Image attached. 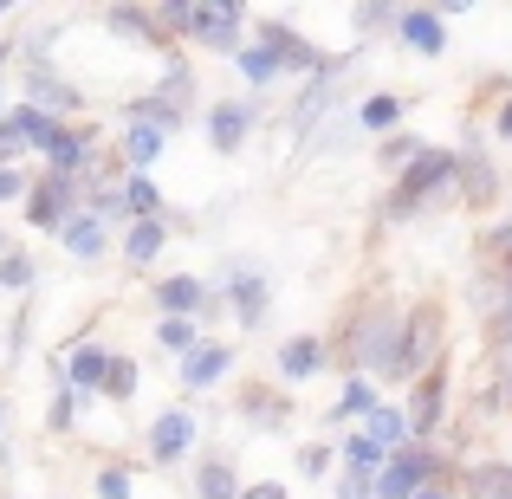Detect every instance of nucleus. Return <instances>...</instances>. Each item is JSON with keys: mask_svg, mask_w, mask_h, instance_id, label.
Instances as JSON below:
<instances>
[{"mask_svg": "<svg viewBox=\"0 0 512 499\" xmlns=\"http://www.w3.org/2000/svg\"><path fill=\"white\" fill-rule=\"evenodd\" d=\"M396 344H402V312L396 305H363V312H350V331H344L350 376H389Z\"/></svg>", "mask_w": 512, "mask_h": 499, "instance_id": "nucleus-1", "label": "nucleus"}, {"mask_svg": "<svg viewBox=\"0 0 512 499\" xmlns=\"http://www.w3.org/2000/svg\"><path fill=\"white\" fill-rule=\"evenodd\" d=\"M441 363V312L435 305H415L402 318V344H396V363H389V383H415Z\"/></svg>", "mask_w": 512, "mask_h": 499, "instance_id": "nucleus-2", "label": "nucleus"}, {"mask_svg": "<svg viewBox=\"0 0 512 499\" xmlns=\"http://www.w3.org/2000/svg\"><path fill=\"white\" fill-rule=\"evenodd\" d=\"M454 175H461V163H454V150H422L415 156L409 169L396 175V195H389V214H415V208H428V201L441 195V188L454 182Z\"/></svg>", "mask_w": 512, "mask_h": 499, "instance_id": "nucleus-3", "label": "nucleus"}, {"mask_svg": "<svg viewBox=\"0 0 512 499\" xmlns=\"http://www.w3.org/2000/svg\"><path fill=\"white\" fill-rule=\"evenodd\" d=\"M428 480H448V467H441L435 448H415V441H409V448H396L383 467H376L370 487H376V499H415Z\"/></svg>", "mask_w": 512, "mask_h": 499, "instance_id": "nucleus-4", "label": "nucleus"}, {"mask_svg": "<svg viewBox=\"0 0 512 499\" xmlns=\"http://www.w3.org/2000/svg\"><path fill=\"white\" fill-rule=\"evenodd\" d=\"M227 312H234V325L240 331H260L266 325V312H273V279H266V266H253V260H234L227 266Z\"/></svg>", "mask_w": 512, "mask_h": 499, "instance_id": "nucleus-5", "label": "nucleus"}, {"mask_svg": "<svg viewBox=\"0 0 512 499\" xmlns=\"http://www.w3.org/2000/svg\"><path fill=\"white\" fill-rule=\"evenodd\" d=\"M188 39H201L208 52H240L247 46V13L234 7V0H201V7H188V26H182Z\"/></svg>", "mask_w": 512, "mask_h": 499, "instance_id": "nucleus-6", "label": "nucleus"}, {"mask_svg": "<svg viewBox=\"0 0 512 499\" xmlns=\"http://www.w3.org/2000/svg\"><path fill=\"white\" fill-rule=\"evenodd\" d=\"M85 208V182H65V175H46V182H33L26 188V221L33 227H52L59 234L72 214Z\"/></svg>", "mask_w": 512, "mask_h": 499, "instance_id": "nucleus-7", "label": "nucleus"}, {"mask_svg": "<svg viewBox=\"0 0 512 499\" xmlns=\"http://www.w3.org/2000/svg\"><path fill=\"white\" fill-rule=\"evenodd\" d=\"M253 130H260V104H253V98H221V104L208 111V143H214L221 156H234L240 143L253 137Z\"/></svg>", "mask_w": 512, "mask_h": 499, "instance_id": "nucleus-8", "label": "nucleus"}, {"mask_svg": "<svg viewBox=\"0 0 512 499\" xmlns=\"http://www.w3.org/2000/svg\"><path fill=\"white\" fill-rule=\"evenodd\" d=\"M253 39H266V46L286 59V78H305V72H325V52L312 46V39H299L286 20H260L253 26Z\"/></svg>", "mask_w": 512, "mask_h": 499, "instance_id": "nucleus-9", "label": "nucleus"}, {"mask_svg": "<svg viewBox=\"0 0 512 499\" xmlns=\"http://www.w3.org/2000/svg\"><path fill=\"white\" fill-rule=\"evenodd\" d=\"M26 104L65 124V117H78V111H85V91H78V85H65V78H59V72H46V65H33V72H26Z\"/></svg>", "mask_w": 512, "mask_h": 499, "instance_id": "nucleus-10", "label": "nucleus"}, {"mask_svg": "<svg viewBox=\"0 0 512 499\" xmlns=\"http://www.w3.org/2000/svg\"><path fill=\"white\" fill-rule=\"evenodd\" d=\"M195 435H201V428H195V415H188V409H163L150 422V461L156 467H175L188 448H195Z\"/></svg>", "mask_w": 512, "mask_h": 499, "instance_id": "nucleus-11", "label": "nucleus"}, {"mask_svg": "<svg viewBox=\"0 0 512 499\" xmlns=\"http://www.w3.org/2000/svg\"><path fill=\"white\" fill-rule=\"evenodd\" d=\"M396 39L415 46L422 59H441V52H448V20H441L435 7H396Z\"/></svg>", "mask_w": 512, "mask_h": 499, "instance_id": "nucleus-12", "label": "nucleus"}, {"mask_svg": "<svg viewBox=\"0 0 512 499\" xmlns=\"http://www.w3.org/2000/svg\"><path fill=\"white\" fill-rule=\"evenodd\" d=\"M227 370H234V344H214V337H201V344L182 357V389H208V383H221Z\"/></svg>", "mask_w": 512, "mask_h": 499, "instance_id": "nucleus-13", "label": "nucleus"}, {"mask_svg": "<svg viewBox=\"0 0 512 499\" xmlns=\"http://www.w3.org/2000/svg\"><path fill=\"white\" fill-rule=\"evenodd\" d=\"M208 299H214V286H201L195 273H175V279L156 286V312H163V318H201Z\"/></svg>", "mask_w": 512, "mask_h": 499, "instance_id": "nucleus-14", "label": "nucleus"}, {"mask_svg": "<svg viewBox=\"0 0 512 499\" xmlns=\"http://www.w3.org/2000/svg\"><path fill=\"white\" fill-rule=\"evenodd\" d=\"M59 240H65V253H72V260H104V253H111V227H104L98 214H85V208L59 227Z\"/></svg>", "mask_w": 512, "mask_h": 499, "instance_id": "nucleus-15", "label": "nucleus"}, {"mask_svg": "<svg viewBox=\"0 0 512 499\" xmlns=\"http://www.w3.org/2000/svg\"><path fill=\"white\" fill-rule=\"evenodd\" d=\"M325 363H331L325 337H286V344H279V376H286V383H305V376H318Z\"/></svg>", "mask_w": 512, "mask_h": 499, "instance_id": "nucleus-16", "label": "nucleus"}, {"mask_svg": "<svg viewBox=\"0 0 512 499\" xmlns=\"http://www.w3.org/2000/svg\"><path fill=\"white\" fill-rule=\"evenodd\" d=\"M104 370H111V350L104 344H78L72 357H65V389H78V396H91V389H104Z\"/></svg>", "mask_w": 512, "mask_h": 499, "instance_id": "nucleus-17", "label": "nucleus"}, {"mask_svg": "<svg viewBox=\"0 0 512 499\" xmlns=\"http://www.w3.org/2000/svg\"><path fill=\"white\" fill-rule=\"evenodd\" d=\"M163 150H169V130L137 124V117H130V130H124V163H130V175H150Z\"/></svg>", "mask_w": 512, "mask_h": 499, "instance_id": "nucleus-18", "label": "nucleus"}, {"mask_svg": "<svg viewBox=\"0 0 512 499\" xmlns=\"http://www.w3.org/2000/svg\"><path fill=\"white\" fill-rule=\"evenodd\" d=\"M234 65H240V78H247L253 91H266V85H279V78H286V59H279V52L266 46V39L240 46V52H234Z\"/></svg>", "mask_w": 512, "mask_h": 499, "instance_id": "nucleus-19", "label": "nucleus"}, {"mask_svg": "<svg viewBox=\"0 0 512 499\" xmlns=\"http://www.w3.org/2000/svg\"><path fill=\"white\" fill-rule=\"evenodd\" d=\"M467 499H512V461H474L461 474Z\"/></svg>", "mask_w": 512, "mask_h": 499, "instance_id": "nucleus-20", "label": "nucleus"}, {"mask_svg": "<svg viewBox=\"0 0 512 499\" xmlns=\"http://www.w3.org/2000/svg\"><path fill=\"white\" fill-rule=\"evenodd\" d=\"M163 247H169V221H163V214H156V221H130L124 227V260L130 266H150Z\"/></svg>", "mask_w": 512, "mask_h": 499, "instance_id": "nucleus-21", "label": "nucleus"}, {"mask_svg": "<svg viewBox=\"0 0 512 499\" xmlns=\"http://www.w3.org/2000/svg\"><path fill=\"white\" fill-rule=\"evenodd\" d=\"M195 499H240V474H234L227 454H208L195 467Z\"/></svg>", "mask_w": 512, "mask_h": 499, "instance_id": "nucleus-22", "label": "nucleus"}, {"mask_svg": "<svg viewBox=\"0 0 512 499\" xmlns=\"http://www.w3.org/2000/svg\"><path fill=\"white\" fill-rule=\"evenodd\" d=\"M7 130H13V137H20V143H33V150H46V143L52 137H59V117H46V111H33V104H13V111H7Z\"/></svg>", "mask_w": 512, "mask_h": 499, "instance_id": "nucleus-23", "label": "nucleus"}, {"mask_svg": "<svg viewBox=\"0 0 512 499\" xmlns=\"http://www.w3.org/2000/svg\"><path fill=\"white\" fill-rule=\"evenodd\" d=\"M363 435H370L383 454H396V448H409V415L402 409H370L363 415Z\"/></svg>", "mask_w": 512, "mask_h": 499, "instance_id": "nucleus-24", "label": "nucleus"}, {"mask_svg": "<svg viewBox=\"0 0 512 499\" xmlns=\"http://www.w3.org/2000/svg\"><path fill=\"white\" fill-rule=\"evenodd\" d=\"M370 409H383V396H376V383H370V376H350V383H344V396L331 402V422H363Z\"/></svg>", "mask_w": 512, "mask_h": 499, "instance_id": "nucleus-25", "label": "nucleus"}, {"mask_svg": "<svg viewBox=\"0 0 512 499\" xmlns=\"http://www.w3.org/2000/svg\"><path fill=\"white\" fill-rule=\"evenodd\" d=\"M350 111H357V130H363V137H389V130L402 124V98H389V91H383V98L350 104Z\"/></svg>", "mask_w": 512, "mask_h": 499, "instance_id": "nucleus-26", "label": "nucleus"}, {"mask_svg": "<svg viewBox=\"0 0 512 499\" xmlns=\"http://www.w3.org/2000/svg\"><path fill=\"white\" fill-rule=\"evenodd\" d=\"M338 454H344V467H350V474H376V467L389 461V454L376 448V441L363 435V428H357V435H344V441H338Z\"/></svg>", "mask_w": 512, "mask_h": 499, "instance_id": "nucleus-27", "label": "nucleus"}, {"mask_svg": "<svg viewBox=\"0 0 512 499\" xmlns=\"http://www.w3.org/2000/svg\"><path fill=\"white\" fill-rule=\"evenodd\" d=\"M104 26H117L124 39H163L156 33V13H143V7H104Z\"/></svg>", "mask_w": 512, "mask_h": 499, "instance_id": "nucleus-28", "label": "nucleus"}, {"mask_svg": "<svg viewBox=\"0 0 512 499\" xmlns=\"http://www.w3.org/2000/svg\"><path fill=\"white\" fill-rule=\"evenodd\" d=\"M156 344L175 350V357H188V350L201 344V325L195 318H156Z\"/></svg>", "mask_w": 512, "mask_h": 499, "instance_id": "nucleus-29", "label": "nucleus"}, {"mask_svg": "<svg viewBox=\"0 0 512 499\" xmlns=\"http://www.w3.org/2000/svg\"><path fill=\"white\" fill-rule=\"evenodd\" d=\"M240 415L260 422V428H279L286 422V402H273V389H247V396H240Z\"/></svg>", "mask_w": 512, "mask_h": 499, "instance_id": "nucleus-30", "label": "nucleus"}, {"mask_svg": "<svg viewBox=\"0 0 512 499\" xmlns=\"http://www.w3.org/2000/svg\"><path fill=\"white\" fill-rule=\"evenodd\" d=\"M104 396H111V402L137 396V363H130V357H111V370H104Z\"/></svg>", "mask_w": 512, "mask_h": 499, "instance_id": "nucleus-31", "label": "nucleus"}, {"mask_svg": "<svg viewBox=\"0 0 512 499\" xmlns=\"http://www.w3.org/2000/svg\"><path fill=\"white\" fill-rule=\"evenodd\" d=\"M33 286V260L26 253H0V292H26Z\"/></svg>", "mask_w": 512, "mask_h": 499, "instance_id": "nucleus-32", "label": "nucleus"}, {"mask_svg": "<svg viewBox=\"0 0 512 499\" xmlns=\"http://www.w3.org/2000/svg\"><path fill=\"white\" fill-rule=\"evenodd\" d=\"M72 415H78V389H65V376H59V396H52V409H46V428H52V435H65Z\"/></svg>", "mask_w": 512, "mask_h": 499, "instance_id": "nucleus-33", "label": "nucleus"}, {"mask_svg": "<svg viewBox=\"0 0 512 499\" xmlns=\"http://www.w3.org/2000/svg\"><path fill=\"white\" fill-rule=\"evenodd\" d=\"M493 383H500V396H512V331L493 337Z\"/></svg>", "mask_w": 512, "mask_h": 499, "instance_id": "nucleus-34", "label": "nucleus"}, {"mask_svg": "<svg viewBox=\"0 0 512 499\" xmlns=\"http://www.w3.org/2000/svg\"><path fill=\"white\" fill-rule=\"evenodd\" d=\"M331 454H338V448H325V441H305V448H299V474L318 480V474L331 467Z\"/></svg>", "mask_w": 512, "mask_h": 499, "instance_id": "nucleus-35", "label": "nucleus"}, {"mask_svg": "<svg viewBox=\"0 0 512 499\" xmlns=\"http://www.w3.org/2000/svg\"><path fill=\"white\" fill-rule=\"evenodd\" d=\"M98 499H130V467H98Z\"/></svg>", "mask_w": 512, "mask_h": 499, "instance_id": "nucleus-36", "label": "nucleus"}, {"mask_svg": "<svg viewBox=\"0 0 512 499\" xmlns=\"http://www.w3.org/2000/svg\"><path fill=\"white\" fill-rule=\"evenodd\" d=\"M59 33H65V26H33V33H26V59L39 65V52H52V46H59ZM33 65H26V72H33Z\"/></svg>", "mask_w": 512, "mask_h": 499, "instance_id": "nucleus-37", "label": "nucleus"}, {"mask_svg": "<svg viewBox=\"0 0 512 499\" xmlns=\"http://www.w3.org/2000/svg\"><path fill=\"white\" fill-rule=\"evenodd\" d=\"M370 480H376V474H350V467H344V474H338V499H376Z\"/></svg>", "mask_w": 512, "mask_h": 499, "instance_id": "nucleus-38", "label": "nucleus"}, {"mask_svg": "<svg viewBox=\"0 0 512 499\" xmlns=\"http://www.w3.org/2000/svg\"><path fill=\"white\" fill-rule=\"evenodd\" d=\"M350 26H363V33H370V26H396V7H357Z\"/></svg>", "mask_w": 512, "mask_h": 499, "instance_id": "nucleus-39", "label": "nucleus"}, {"mask_svg": "<svg viewBox=\"0 0 512 499\" xmlns=\"http://www.w3.org/2000/svg\"><path fill=\"white\" fill-rule=\"evenodd\" d=\"M26 188H33V182H26V175H20V169H0V201H20V195H26Z\"/></svg>", "mask_w": 512, "mask_h": 499, "instance_id": "nucleus-40", "label": "nucleus"}, {"mask_svg": "<svg viewBox=\"0 0 512 499\" xmlns=\"http://www.w3.org/2000/svg\"><path fill=\"white\" fill-rule=\"evenodd\" d=\"M240 499H292L279 480H253V487H240Z\"/></svg>", "mask_w": 512, "mask_h": 499, "instance_id": "nucleus-41", "label": "nucleus"}, {"mask_svg": "<svg viewBox=\"0 0 512 499\" xmlns=\"http://www.w3.org/2000/svg\"><path fill=\"white\" fill-rule=\"evenodd\" d=\"M20 150H26V143H20V137H13V130H7V124H0V169H13V156H20Z\"/></svg>", "mask_w": 512, "mask_h": 499, "instance_id": "nucleus-42", "label": "nucleus"}, {"mask_svg": "<svg viewBox=\"0 0 512 499\" xmlns=\"http://www.w3.org/2000/svg\"><path fill=\"white\" fill-rule=\"evenodd\" d=\"M493 137H506V143H512V104H500V117H493Z\"/></svg>", "mask_w": 512, "mask_h": 499, "instance_id": "nucleus-43", "label": "nucleus"}, {"mask_svg": "<svg viewBox=\"0 0 512 499\" xmlns=\"http://www.w3.org/2000/svg\"><path fill=\"white\" fill-rule=\"evenodd\" d=\"M415 499H454V487H448V480H428V487L415 493Z\"/></svg>", "mask_w": 512, "mask_h": 499, "instance_id": "nucleus-44", "label": "nucleus"}, {"mask_svg": "<svg viewBox=\"0 0 512 499\" xmlns=\"http://www.w3.org/2000/svg\"><path fill=\"white\" fill-rule=\"evenodd\" d=\"M500 331H512V286H506V299H500Z\"/></svg>", "mask_w": 512, "mask_h": 499, "instance_id": "nucleus-45", "label": "nucleus"}, {"mask_svg": "<svg viewBox=\"0 0 512 499\" xmlns=\"http://www.w3.org/2000/svg\"><path fill=\"white\" fill-rule=\"evenodd\" d=\"M0 124H7V85H0Z\"/></svg>", "mask_w": 512, "mask_h": 499, "instance_id": "nucleus-46", "label": "nucleus"}, {"mask_svg": "<svg viewBox=\"0 0 512 499\" xmlns=\"http://www.w3.org/2000/svg\"><path fill=\"white\" fill-rule=\"evenodd\" d=\"M0 253H7V234H0Z\"/></svg>", "mask_w": 512, "mask_h": 499, "instance_id": "nucleus-47", "label": "nucleus"}]
</instances>
